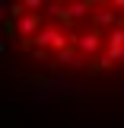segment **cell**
I'll return each instance as SVG.
<instances>
[{
    "instance_id": "cell-1",
    "label": "cell",
    "mask_w": 124,
    "mask_h": 128,
    "mask_svg": "<svg viewBox=\"0 0 124 128\" xmlns=\"http://www.w3.org/2000/svg\"><path fill=\"white\" fill-rule=\"evenodd\" d=\"M3 38L41 77L124 83V0H3Z\"/></svg>"
}]
</instances>
